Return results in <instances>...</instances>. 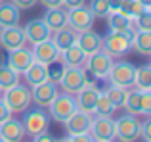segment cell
<instances>
[{"label":"cell","instance_id":"6da1fadb","mask_svg":"<svg viewBox=\"0 0 151 142\" xmlns=\"http://www.w3.org/2000/svg\"><path fill=\"white\" fill-rule=\"evenodd\" d=\"M136 33V29L128 31H109L103 38L101 50H105L111 58H122L132 50V37Z\"/></svg>","mask_w":151,"mask_h":142},{"label":"cell","instance_id":"7a4b0ae2","mask_svg":"<svg viewBox=\"0 0 151 142\" xmlns=\"http://www.w3.org/2000/svg\"><path fill=\"white\" fill-rule=\"evenodd\" d=\"M2 100L10 108L12 113H23L27 108H31L33 98H31V86L27 85H14L10 88L2 90Z\"/></svg>","mask_w":151,"mask_h":142},{"label":"cell","instance_id":"3957f363","mask_svg":"<svg viewBox=\"0 0 151 142\" xmlns=\"http://www.w3.org/2000/svg\"><path fill=\"white\" fill-rule=\"evenodd\" d=\"M122 108L130 115H149L151 113V90H140L136 86L128 88Z\"/></svg>","mask_w":151,"mask_h":142},{"label":"cell","instance_id":"277c9868","mask_svg":"<svg viewBox=\"0 0 151 142\" xmlns=\"http://www.w3.org/2000/svg\"><path fill=\"white\" fill-rule=\"evenodd\" d=\"M50 109V121L55 123H65L75 112H77V104H75V96L67 92H58V96L52 100V104L48 106Z\"/></svg>","mask_w":151,"mask_h":142},{"label":"cell","instance_id":"5b68a950","mask_svg":"<svg viewBox=\"0 0 151 142\" xmlns=\"http://www.w3.org/2000/svg\"><path fill=\"white\" fill-rule=\"evenodd\" d=\"M142 133V121L136 115H121L119 119H115V140L122 142H136L140 140Z\"/></svg>","mask_w":151,"mask_h":142},{"label":"cell","instance_id":"8992f818","mask_svg":"<svg viewBox=\"0 0 151 142\" xmlns=\"http://www.w3.org/2000/svg\"><path fill=\"white\" fill-rule=\"evenodd\" d=\"M23 129H25V133L29 136H37L40 135V133H46L50 127V115L46 113V109L42 108H35V109H29L27 108L25 112H23Z\"/></svg>","mask_w":151,"mask_h":142},{"label":"cell","instance_id":"52a82bcc","mask_svg":"<svg viewBox=\"0 0 151 142\" xmlns=\"http://www.w3.org/2000/svg\"><path fill=\"white\" fill-rule=\"evenodd\" d=\"M134 75H136V65L130 62H113L107 75L109 85L121 86V88H132L134 86Z\"/></svg>","mask_w":151,"mask_h":142},{"label":"cell","instance_id":"ba28073f","mask_svg":"<svg viewBox=\"0 0 151 142\" xmlns=\"http://www.w3.org/2000/svg\"><path fill=\"white\" fill-rule=\"evenodd\" d=\"M88 135L92 140L98 142H111L115 140V119H111L109 115H92L90 121Z\"/></svg>","mask_w":151,"mask_h":142},{"label":"cell","instance_id":"9c48e42d","mask_svg":"<svg viewBox=\"0 0 151 142\" xmlns=\"http://www.w3.org/2000/svg\"><path fill=\"white\" fill-rule=\"evenodd\" d=\"M94 14L90 12V8L86 6H77V8H69L67 10V27L75 31V33H82L94 27Z\"/></svg>","mask_w":151,"mask_h":142},{"label":"cell","instance_id":"30bf717a","mask_svg":"<svg viewBox=\"0 0 151 142\" xmlns=\"http://www.w3.org/2000/svg\"><path fill=\"white\" fill-rule=\"evenodd\" d=\"M86 83H88L86 69L82 67V65H73V67H65V73H63L61 81H59V86H61L63 92L75 96Z\"/></svg>","mask_w":151,"mask_h":142},{"label":"cell","instance_id":"8fae6325","mask_svg":"<svg viewBox=\"0 0 151 142\" xmlns=\"http://www.w3.org/2000/svg\"><path fill=\"white\" fill-rule=\"evenodd\" d=\"M111 65H113V58H111L105 50H98V52L86 56L82 67L88 71V73H92L96 79H107Z\"/></svg>","mask_w":151,"mask_h":142},{"label":"cell","instance_id":"7c38bea8","mask_svg":"<svg viewBox=\"0 0 151 142\" xmlns=\"http://www.w3.org/2000/svg\"><path fill=\"white\" fill-rule=\"evenodd\" d=\"M98 94H100V88L94 81H88L77 94H75V104H77V109L81 112H86L90 115H94V108H96V100Z\"/></svg>","mask_w":151,"mask_h":142},{"label":"cell","instance_id":"4fadbf2b","mask_svg":"<svg viewBox=\"0 0 151 142\" xmlns=\"http://www.w3.org/2000/svg\"><path fill=\"white\" fill-rule=\"evenodd\" d=\"M58 92H59L58 85L52 83V81H44V83H40V85L31 86L33 104L38 106V108H42V109H48V106L52 104V100L58 96Z\"/></svg>","mask_w":151,"mask_h":142},{"label":"cell","instance_id":"5bb4252c","mask_svg":"<svg viewBox=\"0 0 151 142\" xmlns=\"http://www.w3.org/2000/svg\"><path fill=\"white\" fill-rule=\"evenodd\" d=\"M27 44L25 33H23V27L19 25H12V27H0V46L4 50H15L21 48Z\"/></svg>","mask_w":151,"mask_h":142},{"label":"cell","instance_id":"9a60e30c","mask_svg":"<svg viewBox=\"0 0 151 142\" xmlns=\"http://www.w3.org/2000/svg\"><path fill=\"white\" fill-rule=\"evenodd\" d=\"M23 33H25L27 42H31V44H37V42L48 41V38L52 37L50 27L46 25V21H44L42 17H38V19H31V21H27V25L23 27Z\"/></svg>","mask_w":151,"mask_h":142},{"label":"cell","instance_id":"2e32d148","mask_svg":"<svg viewBox=\"0 0 151 142\" xmlns=\"http://www.w3.org/2000/svg\"><path fill=\"white\" fill-rule=\"evenodd\" d=\"M27 133L23 129V123L15 119L14 115L0 123V140L2 142H21Z\"/></svg>","mask_w":151,"mask_h":142},{"label":"cell","instance_id":"e0dca14e","mask_svg":"<svg viewBox=\"0 0 151 142\" xmlns=\"http://www.w3.org/2000/svg\"><path fill=\"white\" fill-rule=\"evenodd\" d=\"M33 62H35L33 52H31V48H27V46H21V48L10 50V52H8V58H6V64L10 65L14 71H17L19 75H21L23 71L29 67Z\"/></svg>","mask_w":151,"mask_h":142},{"label":"cell","instance_id":"ac0fdd59","mask_svg":"<svg viewBox=\"0 0 151 142\" xmlns=\"http://www.w3.org/2000/svg\"><path fill=\"white\" fill-rule=\"evenodd\" d=\"M31 52H33L35 62H38V64H44V65H48V64H52V62H55V60H59V54H61L58 48H55V44L52 42V38L33 44Z\"/></svg>","mask_w":151,"mask_h":142},{"label":"cell","instance_id":"d6986e66","mask_svg":"<svg viewBox=\"0 0 151 142\" xmlns=\"http://www.w3.org/2000/svg\"><path fill=\"white\" fill-rule=\"evenodd\" d=\"M90 121H92V115H90V113L77 109L63 125H65L67 135H88Z\"/></svg>","mask_w":151,"mask_h":142},{"label":"cell","instance_id":"ffe728a7","mask_svg":"<svg viewBox=\"0 0 151 142\" xmlns=\"http://www.w3.org/2000/svg\"><path fill=\"white\" fill-rule=\"evenodd\" d=\"M75 44H77L78 48L86 54V56H90V54L101 50L103 37H101V35H98L96 31L88 29V31H82V33H77V42H75Z\"/></svg>","mask_w":151,"mask_h":142},{"label":"cell","instance_id":"44dd1931","mask_svg":"<svg viewBox=\"0 0 151 142\" xmlns=\"http://www.w3.org/2000/svg\"><path fill=\"white\" fill-rule=\"evenodd\" d=\"M42 19L46 21V25H48L50 31L54 33V31H58V29L67 27V10H63V6L61 8H46V14H44Z\"/></svg>","mask_w":151,"mask_h":142},{"label":"cell","instance_id":"7402d4cb","mask_svg":"<svg viewBox=\"0 0 151 142\" xmlns=\"http://www.w3.org/2000/svg\"><path fill=\"white\" fill-rule=\"evenodd\" d=\"M50 38L55 44V48H58L59 52H63V50H67L69 46H73L75 42H77V33H75L71 27H63V29L54 31Z\"/></svg>","mask_w":151,"mask_h":142},{"label":"cell","instance_id":"603a6c76","mask_svg":"<svg viewBox=\"0 0 151 142\" xmlns=\"http://www.w3.org/2000/svg\"><path fill=\"white\" fill-rule=\"evenodd\" d=\"M21 21V10L14 4H0V27H12V25H19Z\"/></svg>","mask_w":151,"mask_h":142},{"label":"cell","instance_id":"cb8c5ba5","mask_svg":"<svg viewBox=\"0 0 151 142\" xmlns=\"http://www.w3.org/2000/svg\"><path fill=\"white\" fill-rule=\"evenodd\" d=\"M25 81L29 86H35V85H40V83L48 81V73H46V65L44 64H38V62H33L25 71Z\"/></svg>","mask_w":151,"mask_h":142},{"label":"cell","instance_id":"d4e9b609","mask_svg":"<svg viewBox=\"0 0 151 142\" xmlns=\"http://www.w3.org/2000/svg\"><path fill=\"white\" fill-rule=\"evenodd\" d=\"M132 50L142 56H151V31H136L132 37Z\"/></svg>","mask_w":151,"mask_h":142},{"label":"cell","instance_id":"484cf974","mask_svg":"<svg viewBox=\"0 0 151 142\" xmlns=\"http://www.w3.org/2000/svg\"><path fill=\"white\" fill-rule=\"evenodd\" d=\"M59 60H61L67 67H73V65H82V64H84V60H86V54L82 52L77 44H73V46H69L67 50H63V52L59 54Z\"/></svg>","mask_w":151,"mask_h":142},{"label":"cell","instance_id":"4316f807","mask_svg":"<svg viewBox=\"0 0 151 142\" xmlns=\"http://www.w3.org/2000/svg\"><path fill=\"white\" fill-rule=\"evenodd\" d=\"M105 19H107V25H109V31H128L134 27L132 19L128 15L121 14V12H111Z\"/></svg>","mask_w":151,"mask_h":142},{"label":"cell","instance_id":"83f0119b","mask_svg":"<svg viewBox=\"0 0 151 142\" xmlns=\"http://www.w3.org/2000/svg\"><path fill=\"white\" fill-rule=\"evenodd\" d=\"M19 83V73L14 71L6 62H0V90H6Z\"/></svg>","mask_w":151,"mask_h":142},{"label":"cell","instance_id":"f1b7e54d","mask_svg":"<svg viewBox=\"0 0 151 142\" xmlns=\"http://www.w3.org/2000/svg\"><path fill=\"white\" fill-rule=\"evenodd\" d=\"M134 86L140 90H151V65H140L136 67V75H134Z\"/></svg>","mask_w":151,"mask_h":142},{"label":"cell","instance_id":"f546056e","mask_svg":"<svg viewBox=\"0 0 151 142\" xmlns=\"http://www.w3.org/2000/svg\"><path fill=\"white\" fill-rule=\"evenodd\" d=\"M117 112V108L113 106V102L107 98V94L100 90V94H98V100H96V108H94V113L96 115H113V113Z\"/></svg>","mask_w":151,"mask_h":142},{"label":"cell","instance_id":"4dcf8cb0","mask_svg":"<svg viewBox=\"0 0 151 142\" xmlns=\"http://www.w3.org/2000/svg\"><path fill=\"white\" fill-rule=\"evenodd\" d=\"M144 10H145V6L140 2V0H122L121 2V10L119 12L124 14V15H128L130 19H134V17H138Z\"/></svg>","mask_w":151,"mask_h":142},{"label":"cell","instance_id":"1f68e13d","mask_svg":"<svg viewBox=\"0 0 151 142\" xmlns=\"http://www.w3.org/2000/svg\"><path fill=\"white\" fill-rule=\"evenodd\" d=\"M103 92L107 94V98L113 102V106H115L117 109L122 108V104H124V98H126V88H121V86L109 85L107 88H103Z\"/></svg>","mask_w":151,"mask_h":142},{"label":"cell","instance_id":"d6a6232c","mask_svg":"<svg viewBox=\"0 0 151 142\" xmlns=\"http://www.w3.org/2000/svg\"><path fill=\"white\" fill-rule=\"evenodd\" d=\"M65 67H67V65L63 64L61 60H55V62H52V64H48V65H46V73H48V81L55 83V85H59V81H61L63 73H65Z\"/></svg>","mask_w":151,"mask_h":142},{"label":"cell","instance_id":"836d02e7","mask_svg":"<svg viewBox=\"0 0 151 142\" xmlns=\"http://www.w3.org/2000/svg\"><path fill=\"white\" fill-rule=\"evenodd\" d=\"M90 12L94 14V17H101L105 19L107 15L111 14V8H109V0H90Z\"/></svg>","mask_w":151,"mask_h":142},{"label":"cell","instance_id":"e575fe53","mask_svg":"<svg viewBox=\"0 0 151 142\" xmlns=\"http://www.w3.org/2000/svg\"><path fill=\"white\" fill-rule=\"evenodd\" d=\"M132 25L136 31H151V12L149 8H145L138 17L132 19Z\"/></svg>","mask_w":151,"mask_h":142},{"label":"cell","instance_id":"d590c367","mask_svg":"<svg viewBox=\"0 0 151 142\" xmlns=\"http://www.w3.org/2000/svg\"><path fill=\"white\" fill-rule=\"evenodd\" d=\"M140 138L145 140V142H151V119L145 117L142 121V133H140Z\"/></svg>","mask_w":151,"mask_h":142},{"label":"cell","instance_id":"8d00e7d4","mask_svg":"<svg viewBox=\"0 0 151 142\" xmlns=\"http://www.w3.org/2000/svg\"><path fill=\"white\" fill-rule=\"evenodd\" d=\"M14 6H17L19 10H33L38 4V0H12Z\"/></svg>","mask_w":151,"mask_h":142},{"label":"cell","instance_id":"74e56055","mask_svg":"<svg viewBox=\"0 0 151 142\" xmlns=\"http://www.w3.org/2000/svg\"><path fill=\"white\" fill-rule=\"evenodd\" d=\"M12 115H14V113L10 112V108H8V106L4 104V100L0 98V123H2V121H6L8 117H12Z\"/></svg>","mask_w":151,"mask_h":142},{"label":"cell","instance_id":"f35d334b","mask_svg":"<svg viewBox=\"0 0 151 142\" xmlns=\"http://www.w3.org/2000/svg\"><path fill=\"white\" fill-rule=\"evenodd\" d=\"M38 4H42L44 8H61L63 0H38Z\"/></svg>","mask_w":151,"mask_h":142},{"label":"cell","instance_id":"ab89813d","mask_svg":"<svg viewBox=\"0 0 151 142\" xmlns=\"http://www.w3.org/2000/svg\"><path fill=\"white\" fill-rule=\"evenodd\" d=\"M33 140H37V142H54V140H55V136L48 135V131H46V133H40V135L33 136Z\"/></svg>","mask_w":151,"mask_h":142},{"label":"cell","instance_id":"60d3db41","mask_svg":"<svg viewBox=\"0 0 151 142\" xmlns=\"http://www.w3.org/2000/svg\"><path fill=\"white\" fill-rule=\"evenodd\" d=\"M65 140H75V142H88L92 140L90 138V135H67Z\"/></svg>","mask_w":151,"mask_h":142},{"label":"cell","instance_id":"b9f144b4","mask_svg":"<svg viewBox=\"0 0 151 142\" xmlns=\"http://www.w3.org/2000/svg\"><path fill=\"white\" fill-rule=\"evenodd\" d=\"M86 0H63V6L65 8H77V6H84Z\"/></svg>","mask_w":151,"mask_h":142},{"label":"cell","instance_id":"7bdbcfd3","mask_svg":"<svg viewBox=\"0 0 151 142\" xmlns=\"http://www.w3.org/2000/svg\"><path fill=\"white\" fill-rule=\"evenodd\" d=\"M121 2H122V0H109L111 12H119V10H121Z\"/></svg>","mask_w":151,"mask_h":142},{"label":"cell","instance_id":"ee69618b","mask_svg":"<svg viewBox=\"0 0 151 142\" xmlns=\"http://www.w3.org/2000/svg\"><path fill=\"white\" fill-rule=\"evenodd\" d=\"M140 2H142V4H144V6H145V8H149V6H151V0H140Z\"/></svg>","mask_w":151,"mask_h":142},{"label":"cell","instance_id":"f6af8a7d","mask_svg":"<svg viewBox=\"0 0 151 142\" xmlns=\"http://www.w3.org/2000/svg\"><path fill=\"white\" fill-rule=\"evenodd\" d=\"M2 2H6V0H0V4H2Z\"/></svg>","mask_w":151,"mask_h":142},{"label":"cell","instance_id":"bcb514c9","mask_svg":"<svg viewBox=\"0 0 151 142\" xmlns=\"http://www.w3.org/2000/svg\"><path fill=\"white\" fill-rule=\"evenodd\" d=\"M0 94H2V90H0Z\"/></svg>","mask_w":151,"mask_h":142}]
</instances>
